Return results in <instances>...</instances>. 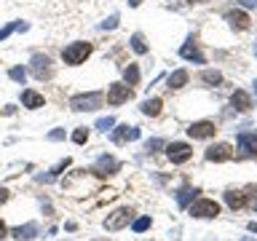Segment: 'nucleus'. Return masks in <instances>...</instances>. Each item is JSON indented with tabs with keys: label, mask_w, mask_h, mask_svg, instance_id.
<instances>
[{
	"label": "nucleus",
	"mask_w": 257,
	"mask_h": 241,
	"mask_svg": "<svg viewBox=\"0 0 257 241\" xmlns=\"http://www.w3.org/2000/svg\"><path fill=\"white\" fill-rule=\"evenodd\" d=\"M102 102H104V96L99 91H88V94H75L70 99V110H75V112H86V110H96V107H102Z\"/></svg>",
	"instance_id": "1"
},
{
	"label": "nucleus",
	"mask_w": 257,
	"mask_h": 241,
	"mask_svg": "<svg viewBox=\"0 0 257 241\" xmlns=\"http://www.w3.org/2000/svg\"><path fill=\"white\" fill-rule=\"evenodd\" d=\"M88 54H91V43L78 40V43H70L67 48H64L62 59H64V64H83L88 59Z\"/></svg>",
	"instance_id": "2"
},
{
	"label": "nucleus",
	"mask_w": 257,
	"mask_h": 241,
	"mask_svg": "<svg viewBox=\"0 0 257 241\" xmlns=\"http://www.w3.org/2000/svg\"><path fill=\"white\" fill-rule=\"evenodd\" d=\"M190 214L198 217V220H212V217L220 214V204L212 201V198H198V201L190 204Z\"/></svg>",
	"instance_id": "3"
},
{
	"label": "nucleus",
	"mask_w": 257,
	"mask_h": 241,
	"mask_svg": "<svg viewBox=\"0 0 257 241\" xmlns=\"http://www.w3.org/2000/svg\"><path fill=\"white\" fill-rule=\"evenodd\" d=\"M30 70H32V75H35L38 80H48V78L54 75L51 59H48L46 54H32V59H30Z\"/></svg>",
	"instance_id": "4"
},
{
	"label": "nucleus",
	"mask_w": 257,
	"mask_h": 241,
	"mask_svg": "<svg viewBox=\"0 0 257 241\" xmlns=\"http://www.w3.org/2000/svg\"><path fill=\"white\" fill-rule=\"evenodd\" d=\"M134 220V212L128 206H123V209H118V212H112L107 220H104V228L107 230H120V228H126L128 222Z\"/></svg>",
	"instance_id": "5"
},
{
	"label": "nucleus",
	"mask_w": 257,
	"mask_h": 241,
	"mask_svg": "<svg viewBox=\"0 0 257 241\" xmlns=\"http://www.w3.org/2000/svg\"><path fill=\"white\" fill-rule=\"evenodd\" d=\"M166 156L172 164H185V161H190L193 148L188 142H172V145H166Z\"/></svg>",
	"instance_id": "6"
},
{
	"label": "nucleus",
	"mask_w": 257,
	"mask_h": 241,
	"mask_svg": "<svg viewBox=\"0 0 257 241\" xmlns=\"http://www.w3.org/2000/svg\"><path fill=\"white\" fill-rule=\"evenodd\" d=\"M118 169H120V161H115L112 156H107V153H104V156L96 158V164L91 166V172H94L96 177H107V174H115Z\"/></svg>",
	"instance_id": "7"
},
{
	"label": "nucleus",
	"mask_w": 257,
	"mask_h": 241,
	"mask_svg": "<svg viewBox=\"0 0 257 241\" xmlns=\"http://www.w3.org/2000/svg\"><path fill=\"white\" fill-rule=\"evenodd\" d=\"M132 86H126V83H110V88H107V102L110 104H123V102H128L132 99Z\"/></svg>",
	"instance_id": "8"
},
{
	"label": "nucleus",
	"mask_w": 257,
	"mask_h": 241,
	"mask_svg": "<svg viewBox=\"0 0 257 241\" xmlns=\"http://www.w3.org/2000/svg\"><path fill=\"white\" fill-rule=\"evenodd\" d=\"M140 129L137 126H128V124H123V126H118V129H112V142L115 145H126V142H134V140H140Z\"/></svg>",
	"instance_id": "9"
},
{
	"label": "nucleus",
	"mask_w": 257,
	"mask_h": 241,
	"mask_svg": "<svg viewBox=\"0 0 257 241\" xmlns=\"http://www.w3.org/2000/svg\"><path fill=\"white\" fill-rule=\"evenodd\" d=\"M214 132H217V126L212 120H196V124L188 126V134L193 140H209V137H214Z\"/></svg>",
	"instance_id": "10"
},
{
	"label": "nucleus",
	"mask_w": 257,
	"mask_h": 241,
	"mask_svg": "<svg viewBox=\"0 0 257 241\" xmlns=\"http://www.w3.org/2000/svg\"><path fill=\"white\" fill-rule=\"evenodd\" d=\"M233 148L228 142H217L212 148H206V161H214V164H222V161H230Z\"/></svg>",
	"instance_id": "11"
},
{
	"label": "nucleus",
	"mask_w": 257,
	"mask_h": 241,
	"mask_svg": "<svg viewBox=\"0 0 257 241\" xmlns=\"http://www.w3.org/2000/svg\"><path fill=\"white\" fill-rule=\"evenodd\" d=\"M40 233V228H38V222H27V225H19V228H14L11 230V236L16 238V241H32Z\"/></svg>",
	"instance_id": "12"
},
{
	"label": "nucleus",
	"mask_w": 257,
	"mask_h": 241,
	"mask_svg": "<svg viewBox=\"0 0 257 241\" xmlns=\"http://www.w3.org/2000/svg\"><path fill=\"white\" fill-rule=\"evenodd\" d=\"M225 19H228V24H230L233 30H241V32L249 30V16H246L244 11H238V8L228 11V14H225Z\"/></svg>",
	"instance_id": "13"
},
{
	"label": "nucleus",
	"mask_w": 257,
	"mask_h": 241,
	"mask_svg": "<svg viewBox=\"0 0 257 241\" xmlns=\"http://www.w3.org/2000/svg\"><path fill=\"white\" fill-rule=\"evenodd\" d=\"M238 148L244 150V156H257V134L241 132L238 134Z\"/></svg>",
	"instance_id": "14"
},
{
	"label": "nucleus",
	"mask_w": 257,
	"mask_h": 241,
	"mask_svg": "<svg viewBox=\"0 0 257 241\" xmlns=\"http://www.w3.org/2000/svg\"><path fill=\"white\" fill-rule=\"evenodd\" d=\"M180 56H182V59H188V62H196V64H204V62H206V59H204V54L198 51V46L193 43V38L180 48Z\"/></svg>",
	"instance_id": "15"
},
{
	"label": "nucleus",
	"mask_w": 257,
	"mask_h": 241,
	"mask_svg": "<svg viewBox=\"0 0 257 241\" xmlns=\"http://www.w3.org/2000/svg\"><path fill=\"white\" fill-rule=\"evenodd\" d=\"M230 104H233V107H236L238 112H249V110H252V96H249L246 91H241V88H238V91H233V96H230Z\"/></svg>",
	"instance_id": "16"
},
{
	"label": "nucleus",
	"mask_w": 257,
	"mask_h": 241,
	"mask_svg": "<svg viewBox=\"0 0 257 241\" xmlns=\"http://www.w3.org/2000/svg\"><path fill=\"white\" fill-rule=\"evenodd\" d=\"M43 94H38V91H32V88H24L22 91V104L24 107H30V110H38V107H43Z\"/></svg>",
	"instance_id": "17"
},
{
	"label": "nucleus",
	"mask_w": 257,
	"mask_h": 241,
	"mask_svg": "<svg viewBox=\"0 0 257 241\" xmlns=\"http://www.w3.org/2000/svg\"><path fill=\"white\" fill-rule=\"evenodd\" d=\"M161 107H164V102H161L158 96H153V99H145V102L140 104V110L145 112V115H150V118H156L158 112H161Z\"/></svg>",
	"instance_id": "18"
},
{
	"label": "nucleus",
	"mask_w": 257,
	"mask_h": 241,
	"mask_svg": "<svg viewBox=\"0 0 257 241\" xmlns=\"http://www.w3.org/2000/svg\"><path fill=\"white\" fill-rule=\"evenodd\" d=\"M225 204H228L230 209H241L246 204V196L241 190H225Z\"/></svg>",
	"instance_id": "19"
},
{
	"label": "nucleus",
	"mask_w": 257,
	"mask_h": 241,
	"mask_svg": "<svg viewBox=\"0 0 257 241\" xmlns=\"http://www.w3.org/2000/svg\"><path fill=\"white\" fill-rule=\"evenodd\" d=\"M166 83H169V88H182L188 83V70H174L172 75L166 78Z\"/></svg>",
	"instance_id": "20"
},
{
	"label": "nucleus",
	"mask_w": 257,
	"mask_h": 241,
	"mask_svg": "<svg viewBox=\"0 0 257 241\" xmlns=\"http://www.w3.org/2000/svg\"><path fill=\"white\" fill-rule=\"evenodd\" d=\"M67 166H70V158L59 161V164H56V166L51 169V174H38V182H51L54 177H56V174H62V172H64V169H67Z\"/></svg>",
	"instance_id": "21"
},
{
	"label": "nucleus",
	"mask_w": 257,
	"mask_h": 241,
	"mask_svg": "<svg viewBox=\"0 0 257 241\" xmlns=\"http://www.w3.org/2000/svg\"><path fill=\"white\" fill-rule=\"evenodd\" d=\"M123 78H126V86H137L140 83V67H137V64H126Z\"/></svg>",
	"instance_id": "22"
},
{
	"label": "nucleus",
	"mask_w": 257,
	"mask_h": 241,
	"mask_svg": "<svg viewBox=\"0 0 257 241\" xmlns=\"http://www.w3.org/2000/svg\"><path fill=\"white\" fill-rule=\"evenodd\" d=\"M198 193H201V190H196V188H182V190H180V196H177V204L185 209V206L190 204V198H196Z\"/></svg>",
	"instance_id": "23"
},
{
	"label": "nucleus",
	"mask_w": 257,
	"mask_h": 241,
	"mask_svg": "<svg viewBox=\"0 0 257 241\" xmlns=\"http://www.w3.org/2000/svg\"><path fill=\"white\" fill-rule=\"evenodd\" d=\"M201 80L209 83V86H217V83H222V75L217 70H204V72H201Z\"/></svg>",
	"instance_id": "24"
},
{
	"label": "nucleus",
	"mask_w": 257,
	"mask_h": 241,
	"mask_svg": "<svg viewBox=\"0 0 257 241\" xmlns=\"http://www.w3.org/2000/svg\"><path fill=\"white\" fill-rule=\"evenodd\" d=\"M132 48H134L137 54H145V51H148V43H145V38L140 35V32H134V35H132Z\"/></svg>",
	"instance_id": "25"
},
{
	"label": "nucleus",
	"mask_w": 257,
	"mask_h": 241,
	"mask_svg": "<svg viewBox=\"0 0 257 241\" xmlns=\"http://www.w3.org/2000/svg\"><path fill=\"white\" fill-rule=\"evenodd\" d=\"M150 217H140V220H132V228H134V233H145L150 228Z\"/></svg>",
	"instance_id": "26"
},
{
	"label": "nucleus",
	"mask_w": 257,
	"mask_h": 241,
	"mask_svg": "<svg viewBox=\"0 0 257 241\" xmlns=\"http://www.w3.org/2000/svg\"><path fill=\"white\" fill-rule=\"evenodd\" d=\"M161 148H166V142L161 140V137H153V140L145 142V150H148V153H156V150H161Z\"/></svg>",
	"instance_id": "27"
},
{
	"label": "nucleus",
	"mask_w": 257,
	"mask_h": 241,
	"mask_svg": "<svg viewBox=\"0 0 257 241\" xmlns=\"http://www.w3.org/2000/svg\"><path fill=\"white\" fill-rule=\"evenodd\" d=\"M8 78L16 80V83H24V78H27V70H24V67H11V70H8Z\"/></svg>",
	"instance_id": "28"
},
{
	"label": "nucleus",
	"mask_w": 257,
	"mask_h": 241,
	"mask_svg": "<svg viewBox=\"0 0 257 241\" xmlns=\"http://www.w3.org/2000/svg\"><path fill=\"white\" fill-rule=\"evenodd\" d=\"M86 140H88V129L86 126H80V129L72 132V142H75V145H83Z\"/></svg>",
	"instance_id": "29"
},
{
	"label": "nucleus",
	"mask_w": 257,
	"mask_h": 241,
	"mask_svg": "<svg viewBox=\"0 0 257 241\" xmlns=\"http://www.w3.org/2000/svg\"><path fill=\"white\" fill-rule=\"evenodd\" d=\"M112 126H115V118H112V115L96 120V129H99V132H107V129H112Z\"/></svg>",
	"instance_id": "30"
},
{
	"label": "nucleus",
	"mask_w": 257,
	"mask_h": 241,
	"mask_svg": "<svg viewBox=\"0 0 257 241\" xmlns=\"http://www.w3.org/2000/svg\"><path fill=\"white\" fill-rule=\"evenodd\" d=\"M244 196H246V201H249V206L257 209V185H252V188H246Z\"/></svg>",
	"instance_id": "31"
},
{
	"label": "nucleus",
	"mask_w": 257,
	"mask_h": 241,
	"mask_svg": "<svg viewBox=\"0 0 257 241\" xmlns=\"http://www.w3.org/2000/svg\"><path fill=\"white\" fill-rule=\"evenodd\" d=\"M14 30H19V22H8V24H6V27H3V30H0V40H6V38H8V35H11V32H14Z\"/></svg>",
	"instance_id": "32"
},
{
	"label": "nucleus",
	"mask_w": 257,
	"mask_h": 241,
	"mask_svg": "<svg viewBox=\"0 0 257 241\" xmlns=\"http://www.w3.org/2000/svg\"><path fill=\"white\" fill-rule=\"evenodd\" d=\"M99 27H102V30H115V27H118V16H110V19L102 22Z\"/></svg>",
	"instance_id": "33"
},
{
	"label": "nucleus",
	"mask_w": 257,
	"mask_h": 241,
	"mask_svg": "<svg viewBox=\"0 0 257 241\" xmlns=\"http://www.w3.org/2000/svg\"><path fill=\"white\" fill-rule=\"evenodd\" d=\"M48 140H51V142H59V140H64V129H54V132L48 134Z\"/></svg>",
	"instance_id": "34"
},
{
	"label": "nucleus",
	"mask_w": 257,
	"mask_h": 241,
	"mask_svg": "<svg viewBox=\"0 0 257 241\" xmlns=\"http://www.w3.org/2000/svg\"><path fill=\"white\" fill-rule=\"evenodd\" d=\"M14 112H16V107H14V104H6V107L0 110V115H14Z\"/></svg>",
	"instance_id": "35"
},
{
	"label": "nucleus",
	"mask_w": 257,
	"mask_h": 241,
	"mask_svg": "<svg viewBox=\"0 0 257 241\" xmlns=\"http://www.w3.org/2000/svg\"><path fill=\"white\" fill-rule=\"evenodd\" d=\"M6 201H8V190H6V188H0V206H3Z\"/></svg>",
	"instance_id": "36"
},
{
	"label": "nucleus",
	"mask_w": 257,
	"mask_h": 241,
	"mask_svg": "<svg viewBox=\"0 0 257 241\" xmlns=\"http://www.w3.org/2000/svg\"><path fill=\"white\" fill-rule=\"evenodd\" d=\"M241 6H246V8H254V6H257V0H241Z\"/></svg>",
	"instance_id": "37"
},
{
	"label": "nucleus",
	"mask_w": 257,
	"mask_h": 241,
	"mask_svg": "<svg viewBox=\"0 0 257 241\" xmlns=\"http://www.w3.org/2000/svg\"><path fill=\"white\" fill-rule=\"evenodd\" d=\"M6 233H8V228H6V222L0 220V238H6Z\"/></svg>",
	"instance_id": "38"
},
{
	"label": "nucleus",
	"mask_w": 257,
	"mask_h": 241,
	"mask_svg": "<svg viewBox=\"0 0 257 241\" xmlns=\"http://www.w3.org/2000/svg\"><path fill=\"white\" fill-rule=\"evenodd\" d=\"M140 3H142V0H128V6H132V8H137Z\"/></svg>",
	"instance_id": "39"
},
{
	"label": "nucleus",
	"mask_w": 257,
	"mask_h": 241,
	"mask_svg": "<svg viewBox=\"0 0 257 241\" xmlns=\"http://www.w3.org/2000/svg\"><path fill=\"white\" fill-rule=\"evenodd\" d=\"M252 96H254V99H257V80H254V83H252Z\"/></svg>",
	"instance_id": "40"
},
{
	"label": "nucleus",
	"mask_w": 257,
	"mask_h": 241,
	"mask_svg": "<svg viewBox=\"0 0 257 241\" xmlns=\"http://www.w3.org/2000/svg\"><path fill=\"white\" fill-rule=\"evenodd\" d=\"M249 230H252V233H257V222H249Z\"/></svg>",
	"instance_id": "41"
},
{
	"label": "nucleus",
	"mask_w": 257,
	"mask_h": 241,
	"mask_svg": "<svg viewBox=\"0 0 257 241\" xmlns=\"http://www.w3.org/2000/svg\"><path fill=\"white\" fill-rule=\"evenodd\" d=\"M96 241H107V238H96Z\"/></svg>",
	"instance_id": "42"
},
{
	"label": "nucleus",
	"mask_w": 257,
	"mask_h": 241,
	"mask_svg": "<svg viewBox=\"0 0 257 241\" xmlns=\"http://www.w3.org/2000/svg\"><path fill=\"white\" fill-rule=\"evenodd\" d=\"M254 56H257V46H254Z\"/></svg>",
	"instance_id": "43"
},
{
	"label": "nucleus",
	"mask_w": 257,
	"mask_h": 241,
	"mask_svg": "<svg viewBox=\"0 0 257 241\" xmlns=\"http://www.w3.org/2000/svg\"><path fill=\"white\" fill-rule=\"evenodd\" d=\"M193 3H198V0H193Z\"/></svg>",
	"instance_id": "44"
}]
</instances>
